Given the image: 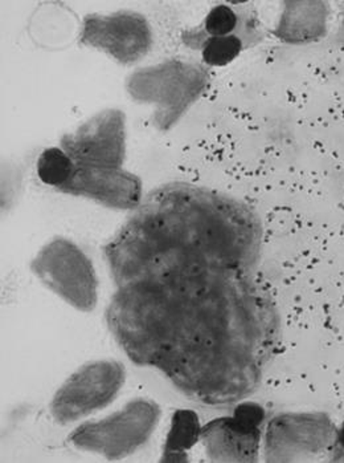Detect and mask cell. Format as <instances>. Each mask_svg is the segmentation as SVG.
Returning a JSON list of instances; mask_svg holds the SVG:
<instances>
[{
  "label": "cell",
  "mask_w": 344,
  "mask_h": 463,
  "mask_svg": "<svg viewBox=\"0 0 344 463\" xmlns=\"http://www.w3.org/2000/svg\"><path fill=\"white\" fill-rule=\"evenodd\" d=\"M210 456L224 461H250L257 453L258 428L244 425L233 417L210 423L203 431Z\"/></svg>",
  "instance_id": "4"
},
{
  "label": "cell",
  "mask_w": 344,
  "mask_h": 463,
  "mask_svg": "<svg viewBox=\"0 0 344 463\" xmlns=\"http://www.w3.org/2000/svg\"><path fill=\"white\" fill-rule=\"evenodd\" d=\"M125 368L116 362L82 366L59 389L51 403L53 419L67 425L109 405L124 385Z\"/></svg>",
  "instance_id": "2"
},
{
  "label": "cell",
  "mask_w": 344,
  "mask_h": 463,
  "mask_svg": "<svg viewBox=\"0 0 344 463\" xmlns=\"http://www.w3.org/2000/svg\"><path fill=\"white\" fill-rule=\"evenodd\" d=\"M241 42L237 36L229 35L223 38H209L204 42L203 59L207 64L221 67L235 61L241 51Z\"/></svg>",
  "instance_id": "8"
},
{
  "label": "cell",
  "mask_w": 344,
  "mask_h": 463,
  "mask_svg": "<svg viewBox=\"0 0 344 463\" xmlns=\"http://www.w3.org/2000/svg\"><path fill=\"white\" fill-rule=\"evenodd\" d=\"M161 419L155 402L135 400L122 411L97 422H85L70 434V441L81 450L107 459L130 456L152 437Z\"/></svg>",
  "instance_id": "1"
},
{
  "label": "cell",
  "mask_w": 344,
  "mask_h": 463,
  "mask_svg": "<svg viewBox=\"0 0 344 463\" xmlns=\"http://www.w3.org/2000/svg\"><path fill=\"white\" fill-rule=\"evenodd\" d=\"M65 189L81 193L107 202L115 206H132L138 201L139 187L135 180L121 173L102 172V170H84L75 173Z\"/></svg>",
  "instance_id": "5"
},
{
  "label": "cell",
  "mask_w": 344,
  "mask_h": 463,
  "mask_svg": "<svg viewBox=\"0 0 344 463\" xmlns=\"http://www.w3.org/2000/svg\"><path fill=\"white\" fill-rule=\"evenodd\" d=\"M199 419L192 411H178L172 416L169 436L164 443L163 462H184L187 451L200 436Z\"/></svg>",
  "instance_id": "6"
},
{
  "label": "cell",
  "mask_w": 344,
  "mask_h": 463,
  "mask_svg": "<svg viewBox=\"0 0 344 463\" xmlns=\"http://www.w3.org/2000/svg\"><path fill=\"white\" fill-rule=\"evenodd\" d=\"M235 419L250 428H258L264 419V411L260 406L253 403H244L238 406L235 411Z\"/></svg>",
  "instance_id": "10"
},
{
  "label": "cell",
  "mask_w": 344,
  "mask_h": 463,
  "mask_svg": "<svg viewBox=\"0 0 344 463\" xmlns=\"http://www.w3.org/2000/svg\"><path fill=\"white\" fill-rule=\"evenodd\" d=\"M40 180L51 186H64L75 175L72 161L58 147L45 150L38 161Z\"/></svg>",
  "instance_id": "7"
},
{
  "label": "cell",
  "mask_w": 344,
  "mask_h": 463,
  "mask_svg": "<svg viewBox=\"0 0 344 463\" xmlns=\"http://www.w3.org/2000/svg\"><path fill=\"white\" fill-rule=\"evenodd\" d=\"M38 271L56 292L79 309L96 304V282L89 263L81 252L68 243H55L45 250Z\"/></svg>",
  "instance_id": "3"
},
{
  "label": "cell",
  "mask_w": 344,
  "mask_h": 463,
  "mask_svg": "<svg viewBox=\"0 0 344 463\" xmlns=\"http://www.w3.org/2000/svg\"><path fill=\"white\" fill-rule=\"evenodd\" d=\"M237 27V15L228 5H218L210 10L204 21L203 30L207 33V39L223 38L232 35Z\"/></svg>",
  "instance_id": "9"
}]
</instances>
